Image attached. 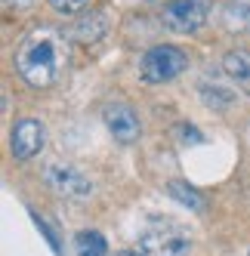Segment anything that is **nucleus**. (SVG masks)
Here are the masks:
<instances>
[{"mask_svg": "<svg viewBox=\"0 0 250 256\" xmlns=\"http://www.w3.org/2000/svg\"><path fill=\"white\" fill-rule=\"evenodd\" d=\"M139 256H188L192 238L186 226L173 219H148L139 232Z\"/></svg>", "mask_w": 250, "mask_h": 256, "instance_id": "2", "label": "nucleus"}, {"mask_svg": "<svg viewBox=\"0 0 250 256\" xmlns=\"http://www.w3.org/2000/svg\"><path fill=\"white\" fill-rule=\"evenodd\" d=\"M105 31H108V22H105L102 12H90L86 19H80L74 28H71L74 40H80V44H93V40H99Z\"/></svg>", "mask_w": 250, "mask_h": 256, "instance_id": "9", "label": "nucleus"}, {"mask_svg": "<svg viewBox=\"0 0 250 256\" xmlns=\"http://www.w3.org/2000/svg\"><path fill=\"white\" fill-rule=\"evenodd\" d=\"M86 4H90V0H50V6L62 16H78Z\"/></svg>", "mask_w": 250, "mask_h": 256, "instance_id": "13", "label": "nucleus"}, {"mask_svg": "<svg viewBox=\"0 0 250 256\" xmlns=\"http://www.w3.org/2000/svg\"><path fill=\"white\" fill-rule=\"evenodd\" d=\"M102 118H105L108 133L118 142H133V139H139V118L130 112L127 105H108L102 112Z\"/></svg>", "mask_w": 250, "mask_h": 256, "instance_id": "7", "label": "nucleus"}, {"mask_svg": "<svg viewBox=\"0 0 250 256\" xmlns=\"http://www.w3.org/2000/svg\"><path fill=\"white\" fill-rule=\"evenodd\" d=\"M31 4H34V0H4V6H6V10H19V12L31 10Z\"/></svg>", "mask_w": 250, "mask_h": 256, "instance_id": "14", "label": "nucleus"}, {"mask_svg": "<svg viewBox=\"0 0 250 256\" xmlns=\"http://www.w3.org/2000/svg\"><path fill=\"white\" fill-rule=\"evenodd\" d=\"M114 256H136V253H130V250H120V253H114Z\"/></svg>", "mask_w": 250, "mask_h": 256, "instance_id": "15", "label": "nucleus"}, {"mask_svg": "<svg viewBox=\"0 0 250 256\" xmlns=\"http://www.w3.org/2000/svg\"><path fill=\"white\" fill-rule=\"evenodd\" d=\"M65 59H68V46L62 34L52 28H34L16 50V71L28 86L44 90L59 80Z\"/></svg>", "mask_w": 250, "mask_h": 256, "instance_id": "1", "label": "nucleus"}, {"mask_svg": "<svg viewBox=\"0 0 250 256\" xmlns=\"http://www.w3.org/2000/svg\"><path fill=\"white\" fill-rule=\"evenodd\" d=\"M46 145V126L34 118H25L12 126V154L19 160H31L34 154H40Z\"/></svg>", "mask_w": 250, "mask_h": 256, "instance_id": "6", "label": "nucleus"}, {"mask_svg": "<svg viewBox=\"0 0 250 256\" xmlns=\"http://www.w3.org/2000/svg\"><path fill=\"white\" fill-rule=\"evenodd\" d=\"M170 194H173V198H180L182 204H188L192 210H201V207H204V198L194 192V188H188L186 182H170Z\"/></svg>", "mask_w": 250, "mask_h": 256, "instance_id": "12", "label": "nucleus"}, {"mask_svg": "<svg viewBox=\"0 0 250 256\" xmlns=\"http://www.w3.org/2000/svg\"><path fill=\"white\" fill-rule=\"evenodd\" d=\"M74 247H78V256H108V244L105 238L93 228H86L74 238Z\"/></svg>", "mask_w": 250, "mask_h": 256, "instance_id": "11", "label": "nucleus"}, {"mask_svg": "<svg viewBox=\"0 0 250 256\" xmlns=\"http://www.w3.org/2000/svg\"><path fill=\"white\" fill-rule=\"evenodd\" d=\"M188 59L180 46H170V44H160V46H152L146 56H142V65H139V74L146 84H167L173 78H180L186 71Z\"/></svg>", "mask_w": 250, "mask_h": 256, "instance_id": "3", "label": "nucleus"}, {"mask_svg": "<svg viewBox=\"0 0 250 256\" xmlns=\"http://www.w3.org/2000/svg\"><path fill=\"white\" fill-rule=\"evenodd\" d=\"M222 71L232 84H238V90L250 96V52L247 50H232L222 59Z\"/></svg>", "mask_w": 250, "mask_h": 256, "instance_id": "8", "label": "nucleus"}, {"mask_svg": "<svg viewBox=\"0 0 250 256\" xmlns=\"http://www.w3.org/2000/svg\"><path fill=\"white\" fill-rule=\"evenodd\" d=\"M44 176L50 182V188L65 194V198H86L93 192V182L86 179L74 164H65V160H50L44 167Z\"/></svg>", "mask_w": 250, "mask_h": 256, "instance_id": "5", "label": "nucleus"}, {"mask_svg": "<svg viewBox=\"0 0 250 256\" xmlns=\"http://www.w3.org/2000/svg\"><path fill=\"white\" fill-rule=\"evenodd\" d=\"M222 22L228 31H244L250 28V0H232L222 10Z\"/></svg>", "mask_w": 250, "mask_h": 256, "instance_id": "10", "label": "nucleus"}, {"mask_svg": "<svg viewBox=\"0 0 250 256\" xmlns=\"http://www.w3.org/2000/svg\"><path fill=\"white\" fill-rule=\"evenodd\" d=\"M210 6V0H170L160 12V22L173 34H192L207 22Z\"/></svg>", "mask_w": 250, "mask_h": 256, "instance_id": "4", "label": "nucleus"}]
</instances>
